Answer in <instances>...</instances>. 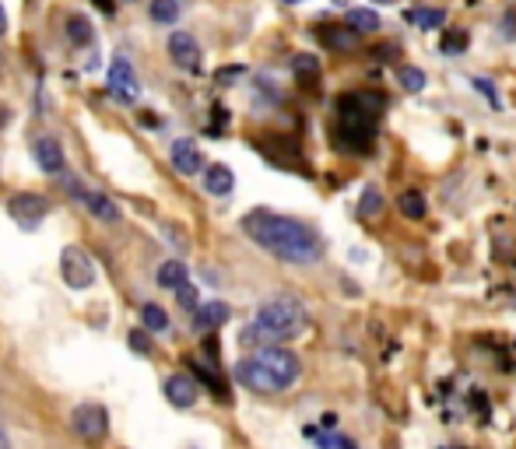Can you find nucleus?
<instances>
[{
	"instance_id": "423d86ee",
	"label": "nucleus",
	"mask_w": 516,
	"mask_h": 449,
	"mask_svg": "<svg viewBox=\"0 0 516 449\" xmlns=\"http://www.w3.org/2000/svg\"><path fill=\"white\" fill-rule=\"evenodd\" d=\"M60 274H64L67 288H78V292H85V288L95 285L92 260H88V253L78 250V246H67V250L60 253Z\"/></svg>"
},
{
	"instance_id": "bb28decb",
	"label": "nucleus",
	"mask_w": 516,
	"mask_h": 449,
	"mask_svg": "<svg viewBox=\"0 0 516 449\" xmlns=\"http://www.w3.org/2000/svg\"><path fill=\"white\" fill-rule=\"evenodd\" d=\"M397 81H401L404 88H408V92H422L425 88V74L418 71V67H397Z\"/></svg>"
},
{
	"instance_id": "f3484780",
	"label": "nucleus",
	"mask_w": 516,
	"mask_h": 449,
	"mask_svg": "<svg viewBox=\"0 0 516 449\" xmlns=\"http://www.w3.org/2000/svg\"><path fill=\"white\" fill-rule=\"evenodd\" d=\"M204 186H208L211 197H229L232 186H236V176H232L229 165H208L204 169Z\"/></svg>"
},
{
	"instance_id": "393cba45",
	"label": "nucleus",
	"mask_w": 516,
	"mask_h": 449,
	"mask_svg": "<svg viewBox=\"0 0 516 449\" xmlns=\"http://www.w3.org/2000/svg\"><path fill=\"white\" fill-rule=\"evenodd\" d=\"M397 207H401V214L404 218H425V211H429V207H425V197L418 190H408V193H401V197H397Z\"/></svg>"
},
{
	"instance_id": "dca6fc26",
	"label": "nucleus",
	"mask_w": 516,
	"mask_h": 449,
	"mask_svg": "<svg viewBox=\"0 0 516 449\" xmlns=\"http://www.w3.org/2000/svg\"><path fill=\"white\" fill-rule=\"evenodd\" d=\"M316 39H320L327 50H355V46H359V32L344 29V25H320Z\"/></svg>"
},
{
	"instance_id": "c85d7f7f",
	"label": "nucleus",
	"mask_w": 516,
	"mask_h": 449,
	"mask_svg": "<svg viewBox=\"0 0 516 449\" xmlns=\"http://www.w3.org/2000/svg\"><path fill=\"white\" fill-rule=\"evenodd\" d=\"M443 53H460V50H467V32L464 29H446V36H443Z\"/></svg>"
},
{
	"instance_id": "a19ab883",
	"label": "nucleus",
	"mask_w": 516,
	"mask_h": 449,
	"mask_svg": "<svg viewBox=\"0 0 516 449\" xmlns=\"http://www.w3.org/2000/svg\"><path fill=\"white\" fill-rule=\"evenodd\" d=\"M334 4H348V0H334Z\"/></svg>"
},
{
	"instance_id": "0eeeda50",
	"label": "nucleus",
	"mask_w": 516,
	"mask_h": 449,
	"mask_svg": "<svg viewBox=\"0 0 516 449\" xmlns=\"http://www.w3.org/2000/svg\"><path fill=\"white\" fill-rule=\"evenodd\" d=\"M8 214L22 225V229H36L39 221L50 214V200L43 197V193H15V197L8 200Z\"/></svg>"
},
{
	"instance_id": "20e7f679",
	"label": "nucleus",
	"mask_w": 516,
	"mask_h": 449,
	"mask_svg": "<svg viewBox=\"0 0 516 449\" xmlns=\"http://www.w3.org/2000/svg\"><path fill=\"white\" fill-rule=\"evenodd\" d=\"M257 323L281 344V341H292V337H299L302 330H306L309 313L299 299H292V295H274V299H267L264 306L257 309Z\"/></svg>"
},
{
	"instance_id": "a878e982",
	"label": "nucleus",
	"mask_w": 516,
	"mask_h": 449,
	"mask_svg": "<svg viewBox=\"0 0 516 449\" xmlns=\"http://www.w3.org/2000/svg\"><path fill=\"white\" fill-rule=\"evenodd\" d=\"M408 22H415L418 29H443V25H446V11H439V8L408 11Z\"/></svg>"
},
{
	"instance_id": "6ab92c4d",
	"label": "nucleus",
	"mask_w": 516,
	"mask_h": 449,
	"mask_svg": "<svg viewBox=\"0 0 516 449\" xmlns=\"http://www.w3.org/2000/svg\"><path fill=\"white\" fill-rule=\"evenodd\" d=\"M155 281H158V288H169V292H180V288L187 285V267H183L180 260H165V264L158 267Z\"/></svg>"
},
{
	"instance_id": "9d476101",
	"label": "nucleus",
	"mask_w": 516,
	"mask_h": 449,
	"mask_svg": "<svg viewBox=\"0 0 516 449\" xmlns=\"http://www.w3.org/2000/svg\"><path fill=\"white\" fill-rule=\"evenodd\" d=\"M169 57H172V64L180 67V71H190V74L201 71V46L194 43L190 32H172V36H169Z\"/></svg>"
},
{
	"instance_id": "ddd939ff",
	"label": "nucleus",
	"mask_w": 516,
	"mask_h": 449,
	"mask_svg": "<svg viewBox=\"0 0 516 449\" xmlns=\"http://www.w3.org/2000/svg\"><path fill=\"white\" fill-rule=\"evenodd\" d=\"M32 151H36V162L43 172H50V176H60V172H64V148H60L57 137H39Z\"/></svg>"
},
{
	"instance_id": "a211bd4d",
	"label": "nucleus",
	"mask_w": 516,
	"mask_h": 449,
	"mask_svg": "<svg viewBox=\"0 0 516 449\" xmlns=\"http://www.w3.org/2000/svg\"><path fill=\"white\" fill-rule=\"evenodd\" d=\"M306 435L316 442V449H359V446H355V439H348V435L334 432V428L306 425Z\"/></svg>"
},
{
	"instance_id": "f257e3e1",
	"label": "nucleus",
	"mask_w": 516,
	"mask_h": 449,
	"mask_svg": "<svg viewBox=\"0 0 516 449\" xmlns=\"http://www.w3.org/2000/svg\"><path fill=\"white\" fill-rule=\"evenodd\" d=\"M243 232L267 250L271 257L285 260V264H316L323 253V243L309 225L295 218H285V214L274 211H250L243 218Z\"/></svg>"
},
{
	"instance_id": "9b49d317",
	"label": "nucleus",
	"mask_w": 516,
	"mask_h": 449,
	"mask_svg": "<svg viewBox=\"0 0 516 449\" xmlns=\"http://www.w3.org/2000/svg\"><path fill=\"white\" fill-rule=\"evenodd\" d=\"M197 397H201V383L194 376H187V372L165 379V400L172 407H194Z\"/></svg>"
},
{
	"instance_id": "c756f323",
	"label": "nucleus",
	"mask_w": 516,
	"mask_h": 449,
	"mask_svg": "<svg viewBox=\"0 0 516 449\" xmlns=\"http://www.w3.org/2000/svg\"><path fill=\"white\" fill-rule=\"evenodd\" d=\"M151 330H130L127 334V344H130V351H137V355H151Z\"/></svg>"
},
{
	"instance_id": "aec40b11",
	"label": "nucleus",
	"mask_w": 516,
	"mask_h": 449,
	"mask_svg": "<svg viewBox=\"0 0 516 449\" xmlns=\"http://www.w3.org/2000/svg\"><path fill=\"white\" fill-rule=\"evenodd\" d=\"M292 74H295V81H299V85L313 88L316 81H320V60L309 57V53H299V57L292 60Z\"/></svg>"
},
{
	"instance_id": "7c9ffc66",
	"label": "nucleus",
	"mask_w": 516,
	"mask_h": 449,
	"mask_svg": "<svg viewBox=\"0 0 516 449\" xmlns=\"http://www.w3.org/2000/svg\"><path fill=\"white\" fill-rule=\"evenodd\" d=\"M176 299H180V306H183V309H187V313H190V316H194V313H197V309H201V302H197V288H194V285H190V281H187V285H183V288H180V292H176Z\"/></svg>"
},
{
	"instance_id": "412c9836",
	"label": "nucleus",
	"mask_w": 516,
	"mask_h": 449,
	"mask_svg": "<svg viewBox=\"0 0 516 449\" xmlns=\"http://www.w3.org/2000/svg\"><path fill=\"white\" fill-rule=\"evenodd\" d=\"M141 323H144V330H151V334H162V330H169V313H165L162 306H155V302H144Z\"/></svg>"
},
{
	"instance_id": "2f4dec72",
	"label": "nucleus",
	"mask_w": 516,
	"mask_h": 449,
	"mask_svg": "<svg viewBox=\"0 0 516 449\" xmlns=\"http://www.w3.org/2000/svg\"><path fill=\"white\" fill-rule=\"evenodd\" d=\"M502 39H516V4L502 15Z\"/></svg>"
},
{
	"instance_id": "ea45409f",
	"label": "nucleus",
	"mask_w": 516,
	"mask_h": 449,
	"mask_svg": "<svg viewBox=\"0 0 516 449\" xmlns=\"http://www.w3.org/2000/svg\"><path fill=\"white\" fill-rule=\"evenodd\" d=\"M281 4H299V0H281Z\"/></svg>"
},
{
	"instance_id": "473e14b6",
	"label": "nucleus",
	"mask_w": 516,
	"mask_h": 449,
	"mask_svg": "<svg viewBox=\"0 0 516 449\" xmlns=\"http://www.w3.org/2000/svg\"><path fill=\"white\" fill-rule=\"evenodd\" d=\"M474 88H478V92L485 95L488 102H492V109H499V95H495L492 81H485V78H474Z\"/></svg>"
},
{
	"instance_id": "4be33fe9",
	"label": "nucleus",
	"mask_w": 516,
	"mask_h": 449,
	"mask_svg": "<svg viewBox=\"0 0 516 449\" xmlns=\"http://www.w3.org/2000/svg\"><path fill=\"white\" fill-rule=\"evenodd\" d=\"M348 29H355L359 36H366V32H376V29H380V15H376V11H369V8L348 11Z\"/></svg>"
},
{
	"instance_id": "f704fd0d",
	"label": "nucleus",
	"mask_w": 516,
	"mask_h": 449,
	"mask_svg": "<svg viewBox=\"0 0 516 449\" xmlns=\"http://www.w3.org/2000/svg\"><path fill=\"white\" fill-rule=\"evenodd\" d=\"M211 113H215V127H218V130H222L225 123H229V109H225V106H215Z\"/></svg>"
},
{
	"instance_id": "f8f14e48",
	"label": "nucleus",
	"mask_w": 516,
	"mask_h": 449,
	"mask_svg": "<svg viewBox=\"0 0 516 449\" xmlns=\"http://www.w3.org/2000/svg\"><path fill=\"white\" fill-rule=\"evenodd\" d=\"M172 169L180 172V176H197L204 169V155L190 137H180V141H172Z\"/></svg>"
},
{
	"instance_id": "5701e85b",
	"label": "nucleus",
	"mask_w": 516,
	"mask_h": 449,
	"mask_svg": "<svg viewBox=\"0 0 516 449\" xmlns=\"http://www.w3.org/2000/svg\"><path fill=\"white\" fill-rule=\"evenodd\" d=\"M151 22L158 25L180 22V0H151Z\"/></svg>"
},
{
	"instance_id": "7ed1b4c3",
	"label": "nucleus",
	"mask_w": 516,
	"mask_h": 449,
	"mask_svg": "<svg viewBox=\"0 0 516 449\" xmlns=\"http://www.w3.org/2000/svg\"><path fill=\"white\" fill-rule=\"evenodd\" d=\"M299 372H302L299 355H292L288 348H260L236 365L239 383L250 393H264V397L288 390L299 379Z\"/></svg>"
},
{
	"instance_id": "1a4fd4ad",
	"label": "nucleus",
	"mask_w": 516,
	"mask_h": 449,
	"mask_svg": "<svg viewBox=\"0 0 516 449\" xmlns=\"http://www.w3.org/2000/svg\"><path fill=\"white\" fill-rule=\"evenodd\" d=\"M106 88H109V95H113V99H120V102H134L137 95H141V85H137L134 67H130L123 57H116L113 64H109Z\"/></svg>"
},
{
	"instance_id": "2eb2a0df",
	"label": "nucleus",
	"mask_w": 516,
	"mask_h": 449,
	"mask_svg": "<svg viewBox=\"0 0 516 449\" xmlns=\"http://www.w3.org/2000/svg\"><path fill=\"white\" fill-rule=\"evenodd\" d=\"M229 316H232V309L225 306V302H204V306L194 313V330L211 334V330H218L222 323H229Z\"/></svg>"
},
{
	"instance_id": "72a5a7b5",
	"label": "nucleus",
	"mask_w": 516,
	"mask_h": 449,
	"mask_svg": "<svg viewBox=\"0 0 516 449\" xmlns=\"http://www.w3.org/2000/svg\"><path fill=\"white\" fill-rule=\"evenodd\" d=\"M92 4H95V8H99L106 18H113V15H116V0H92Z\"/></svg>"
},
{
	"instance_id": "c9c22d12",
	"label": "nucleus",
	"mask_w": 516,
	"mask_h": 449,
	"mask_svg": "<svg viewBox=\"0 0 516 449\" xmlns=\"http://www.w3.org/2000/svg\"><path fill=\"white\" fill-rule=\"evenodd\" d=\"M243 74V67H225V71H218V81H232Z\"/></svg>"
},
{
	"instance_id": "6e6552de",
	"label": "nucleus",
	"mask_w": 516,
	"mask_h": 449,
	"mask_svg": "<svg viewBox=\"0 0 516 449\" xmlns=\"http://www.w3.org/2000/svg\"><path fill=\"white\" fill-rule=\"evenodd\" d=\"M64 186L74 193V200H81L99 221H106V225H116V221H120V207H116L113 197H106V193H99V190H85L78 179H67Z\"/></svg>"
},
{
	"instance_id": "b1692460",
	"label": "nucleus",
	"mask_w": 516,
	"mask_h": 449,
	"mask_svg": "<svg viewBox=\"0 0 516 449\" xmlns=\"http://www.w3.org/2000/svg\"><path fill=\"white\" fill-rule=\"evenodd\" d=\"M67 39H71L74 46H88L92 43V22H88L85 15H71L67 18Z\"/></svg>"
},
{
	"instance_id": "4468645a",
	"label": "nucleus",
	"mask_w": 516,
	"mask_h": 449,
	"mask_svg": "<svg viewBox=\"0 0 516 449\" xmlns=\"http://www.w3.org/2000/svg\"><path fill=\"white\" fill-rule=\"evenodd\" d=\"M187 365H190V376H194L197 383L208 386V390L215 393L218 400H229V386H225V379L215 372V365L201 362V358H187Z\"/></svg>"
},
{
	"instance_id": "4c0bfd02",
	"label": "nucleus",
	"mask_w": 516,
	"mask_h": 449,
	"mask_svg": "<svg viewBox=\"0 0 516 449\" xmlns=\"http://www.w3.org/2000/svg\"><path fill=\"white\" fill-rule=\"evenodd\" d=\"M0 449H11V442H8V435L0 432Z\"/></svg>"
},
{
	"instance_id": "58836bf2",
	"label": "nucleus",
	"mask_w": 516,
	"mask_h": 449,
	"mask_svg": "<svg viewBox=\"0 0 516 449\" xmlns=\"http://www.w3.org/2000/svg\"><path fill=\"white\" fill-rule=\"evenodd\" d=\"M376 4H397V0H376Z\"/></svg>"
},
{
	"instance_id": "f03ea898",
	"label": "nucleus",
	"mask_w": 516,
	"mask_h": 449,
	"mask_svg": "<svg viewBox=\"0 0 516 449\" xmlns=\"http://www.w3.org/2000/svg\"><path fill=\"white\" fill-rule=\"evenodd\" d=\"M387 106L380 92H348L334 102L337 113V144L344 151H355V155H366L376 144V123L380 113Z\"/></svg>"
},
{
	"instance_id": "cd10ccee",
	"label": "nucleus",
	"mask_w": 516,
	"mask_h": 449,
	"mask_svg": "<svg viewBox=\"0 0 516 449\" xmlns=\"http://www.w3.org/2000/svg\"><path fill=\"white\" fill-rule=\"evenodd\" d=\"M380 207H383L380 190H376V186H366V193H362V204H359V214H362V218H369V214H380Z\"/></svg>"
},
{
	"instance_id": "e433bc0d",
	"label": "nucleus",
	"mask_w": 516,
	"mask_h": 449,
	"mask_svg": "<svg viewBox=\"0 0 516 449\" xmlns=\"http://www.w3.org/2000/svg\"><path fill=\"white\" fill-rule=\"evenodd\" d=\"M8 32V15H4V8H0V36Z\"/></svg>"
},
{
	"instance_id": "39448f33",
	"label": "nucleus",
	"mask_w": 516,
	"mask_h": 449,
	"mask_svg": "<svg viewBox=\"0 0 516 449\" xmlns=\"http://www.w3.org/2000/svg\"><path fill=\"white\" fill-rule=\"evenodd\" d=\"M71 428L78 432V439L85 442H102L109 435V411L102 404H81L71 411Z\"/></svg>"
}]
</instances>
